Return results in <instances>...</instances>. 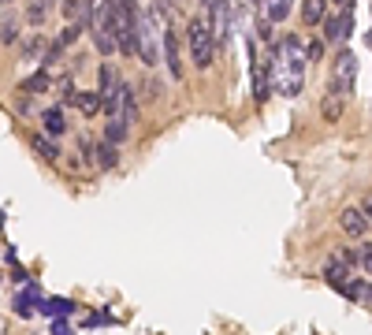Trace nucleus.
Listing matches in <instances>:
<instances>
[{
    "label": "nucleus",
    "mask_w": 372,
    "mask_h": 335,
    "mask_svg": "<svg viewBox=\"0 0 372 335\" xmlns=\"http://www.w3.org/2000/svg\"><path fill=\"white\" fill-rule=\"evenodd\" d=\"M320 56H324V41H320V38L305 41V60H313V63H316V60H320Z\"/></svg>",
    "instance_id": "25"
},
{
    "label": "nucleus",
    "mask_w": 372,
    "mask_h": 335,
    "mask_svg": "<svg viewBox=\"0 0 372 335\" xmlns=\"http://www.w3.org/2000/svg\"><path fill=\"white\" fill-rule=\"evenodd\" d=\"M79 149H82V160L97 157V149H93V134H79Z\"/></svg>",
    "instance_id": "26"
},
{
    "label": "nucleus",
    "mask_w": 372,
    "mask_h": 335,
    "mask_svg": "<svg viewBox=\"0 0 372 335\" xmlns=\"http://www.w3.org/2000/svg\"><path fill=\"white\" fill-rule=\"evenodd\" d=\"M97 168H116V160H119V146L116 142H108V138H101V142H97Z\"/></svg>",
    "instance_id": "17"
},
{
    "label": "nucleus",
    "mask_w": 372,
    "mask_h": 335,
    "mask_svg": "<svg viewBox=\"0 0 372 335\" xmlns=\"http://www.w3.org/2000/svg\"><path fill=\"white\" fill-rule=\"evenodd\" d=\"M41 120H45L49 138H60L63 131H68V123H63V108H45V112H41Z\"/></svg>",
    "instance_id": "20"
},
{
    "label": "nucleus",
    "mask_w": 372,
    "mask_h": 335,
    "mask_svg": "<svg viewBox=\"0 0 372 335\" xmlns=\"http://www.w3.org/2000/svg\"><path fill=\"white\" fill-rule=\"evenodd\" d=\"M369 224H372V220H369L361 209H343V212H339V228H343L350 239H365Z\"/></svg>",
    "instance_id": "8"
},
{
    "label": "nucleus",
    "mask_w": 372,
    "mask_h": 335,
    "mask_svg": "<svg viewBox=\"0 0 372 335\" xmlns=\"http://www.w3.org/2000/svg\"><path fill=\"white\" fill-rule=\"evenodd\" d=\"M127 131H130V120H119V116H108V123H104V138H108V142L123 146V142H127Z\"/></svg>",
    "instance_id": "19"
},
{
    "label": "nucleus",
    "mask_w": 372,
    "mask_h": 335,
    "mask_svg": "<svg viewBox=\"0 0 372 335\" xmlns=\"http://www.w3.org/2000/svg\"><path fill=\"white\" fill-rule=\"evenodd\" d=\"M34 149H38V153L45 157V160H56V157H60L56 142H52V138H45V134H38V138H34Z\"/></svg>",
    "instance_id": "23"
},
{
    "label": "nucleus",
    "mask_w": 372,
    "mask_h": 335,
    "mask_svg": "<svg viewBox=\"0 0 372 335\" xmlns=\"http://www.w3.org/2000/svg\"><path fill=\"white\" fill-rule=\"evenodd\" d=\"M343 101H346V93H339V90H332V93L320 101V116H324L327 123H335L339 116H343Z\"/></svg>",
    "instance_id": "16"
},
{
    "label": "nucleus",
    "mask_w": 372,
    "mask_h": 335,
    "mask_svg": "<svg viewBox=\"0 0 372 335\" xmlns=\"http://www.w3.org/2000/svg\"><path fill=\"white\" fill-rule=\"evenodd\" d=\"M86 324H90V328H97V324H116V317H112L108 309H101V313H93V317L86 320Z\"/></svg>",
    "instance_id": "27"
},
{
    "label": "nucleus",
    "mask_w": 372,
    "mask_h": 335,
    "mask_svg": "<svg viewBox=\"0 0 372 335\" xmlns=\"http://www.w3.org/2000/svg\"><path fill=\"white\" fill-rule=\"evenodd\" d=\"M324 279H327V283H332L335 290H343V287L350 283V268H346L343 261H335V257H332V261L324 265Z\"/></svg>",
    "instance_id": "15"
},
{
    "label": "nucleus",
    "mask_w": 372,
    "mask_h": 335,
    "mask_svg": "<svg viewBox=\"0 0 372 335\" xmlns=\"http://www.w3.org/2000/svg\"><path fill=\"white\" fill-rule=\"evenodd\" d=\"M339 295L350 302H361V306H372V279H350Z\"/></svg>",
    "instance_id": "11"
},
{
    "label": "nucleus",
    "mask_w": 372,
    "mask_h": 335,
    "mask_svg": "<svg viewBox=\"0 0 372 335\" xmlns=\"http://www.w3.org/2000/svg\"><path fill=\"white\" fill-rule=\"evenodd\" d=\"M8 4H12V0H4V8H8Z\"/></svg>",
    "instance_id": "34"
},
{
    "label": "nucleus",
    "mask_w": 372,
    "mask_h": 335,
    "mask_svg": "<svg viewBox=\"0 0 372 335\" xmlns=\"http://www.w3.org/2000/svg\"><path fill=\"white\" fill-rule=\"evenodd\" d=\"M290 4L294 0H261V8H265V23H283V19L290 15Z\"/></svg>",
    "instance_id": "14"
},
{
    "label": "nucleus",
    "mask_w": 372,
    "mask_h": 335,
    "mask_svg": "<svg viewBox=\"0 0 372 335\" xmlns=\"http://www.w3.org/2000/svg\"><path fill=\"white\" fill-rule=\"evenodd\" d=\"M164 60H168V75H171V79H183L179 41H175V30H171V26H168V34H164Z\"/></svg>",
    "instance_id": "10"
},
{
    "label": "nucleus",
    "mask_w": 372,
    "mask_h": 335,
    "mask_svg": "<svg viewBox=\"0 0 372 335\" xmlns=\"http://www.w3.org/2000/svg\"><path fill=\"white\" fill-rule=\"evenodd\" d=\"M354 79H357V56L343 45V52H339V60H335V82H332V90L350 93V90H354Z\"/></svg>",
    "instance_id": "6"
},
{
    "label": "nucleus",
    "mask_w": 372,
    "mask_h": 335,
    "mask_svg": "<svg viewBox=\"0 0 372 335\" xmlns=\"http://www.w3.org/2000/svg\"><path fill=\"white\" fill-rule=\"evenodd\" d=\"M186 45H190V60L194 68H209L216 56V30L209 19H190V30H186Z\"/></svg>",
    "instance_id": "2"
},
{
    "label": "nucleus",
    "mask_w": 372,
    "mask_h": 335,
    "mask_svg": "<svg viewBox=\"0 0 372 335\" xmlns=\"http://www.w3.org/2000/svg\"><path fill=\"white\" fill-rule=\"evenodd\" d=\"M15 38H19V23H15L12 12H4V23H0V41H4V49H12Z\"/></svg>",
    "instance_id": "22"
},
{
    "label": "nucleus",
    "mask_w": 372,
    "mask_h": 335,
    "mask_svg": "<svg viewBox=\"0 0 372 335\" xmlns=\"http://www.w3.org/2000/svg\"><path fill=\"white\" fill-rule=\"evenodd\" d=\"M361 268H365V272L372 276V242L365 246V250H361Z\"/></svg>",
    "instance_id": "29"
},
{
    "label": "nucleus",
    "mask_w": 372,
    "mask_h": 335,
    "mask_svg": "<svg viewBox=\"0 0 372 335\" xmlns=\"http://www.w3.org/2000/svg\"><path fill=\"white\" fill-rule=\"evenodd\" d=\"M127 79L119 75L112 63H101V71H97V93L104 97V112H112V108L119 104V93H123Z\"/></svg>",
    "instance_id": "4"
},
{
    "label": "nucleus",
    "mask_w": 372,
    "mask_h": 335,
    "mask_svg": "<svg viewBox=\"0 0 372 335\" xmlns=\"http://www.w3.org/2000/svg\"><path fill=\"white\" fill-rule=\"evenodd\" d=\"M327 19V0H302V23L305 26H324Z\"/></svg>",
    "instance_id": "12"
},
{
    "label": "nucleus",
    "mask_w": 372,
    "mask_h": 335,
    "mask_svg": "<svg viewBox=\"0 0 372 335\" xmlns=\"http://www.w3.org/2000/svg\"><path fill=\"white\" fill-rule=\"evenodd\" d=\"M350 34H354V8H346V12H335L324 19V38L332 41V45H346Z\"/></svg>",
    "instance_id": "5"
},
{
    "label": "nucleus",
    "mask_w": 372,
    "mask_h": 335,
    "mask_svg": "<svg viewBox=\"0 0 372 335\" xmlns=\"http://www.w3.org/2000/svg\"><path fill=\"white\" fill-rule=\"evenodd\" d=\"M41 313L52 317V320H68L75 313V302H68V298H45V302H41Z\"/></svg>",
    "instance_id": "13"
},
{
    "label": "nucleus",
    "mask_w": 372,
    "mask_h": 335,
    "mask_svg": "<svg viewBox=\"0 0 372 335\" xmlns=\"http://www.w3.org/2000/svg\"><path fill=\"white\" fill-rule=\"evenodd\" d=\"M205 4H209V8H212V4H216V0H205Z\"/></svg>",
    "instance_id": "33"
},
{
    "label": "nucleus",
    "mask_w": 372,
    "mask_h": 335,
    "mask_svg": "<svg viewBox=\"0 0 372 335\" xmlns=\"http://www.w3.org/2000/svg\"><path fill=\"white\" fill-rule=\"evenodd\" d=\"M41 302H45V298H41V290H38L34 283H23V290L15 295V313H19L23 320H30V317H34V306L41 309Z\"/></svg>",
    "instance_id": "9"
},
{
    "label": "nucleus",
    "mask_w": 372,
    "mask_h": 335,
    "mask_svg": "<svg viewBox=\"0 0 372 335\" xmlns=\"http://www.w3.org/2000/svg\"><path fill=\"white\" fill-rule=\"evenodd\" d=\"M335 4V12H346V8H354V0H332Z\"/></svg>",
    "instance_id": "31"
},
{
    "label": "nucleus",
    "mask_w": 372,
    "mask_h": 335,
    "mask_svg": "<svg viewBox=\"0 0 372 335\" xmlns=\"http://www.w3.org/2000/svg\"><path fill=\"white\" fill-rule=\"evenodd\" d=\"M361 212H365V216H369V220H372V194H369V198H365V201H361Z\"/></svg>",
    "instance_id": "32"
},
{
    "label": "nucleus",
    "mask_w": 372,
    "mask_h": 335,
    "mask_svg": "<svg viewBox=\"0 0 372 335\" xmlns=\"http://www.w3.org/2000/svg\"><path fill=\"white\" fill-rule=\"evenodd\" d=\"M49 86H52V75H49V68H41V71H34V75L23 82V90H26V93H45Z\"/></svg>",
    "instance_id": "21"
},
{
    "label": "nucleus",
    "mask_w": 372,
    "mask_h": 335,
    "mask_svg": "<svg viewBox=\"0 0 372 335\" xmlns=\"http://www.w3.org/2000/svg\"><path fill=\"white\" fill-rule=\"evenodd\" d=\"M45 8H49V0H30V12H26V19L34 26H41L45 23Z\"/></svg>",
    "instance_id": "24"
},
{
    "label": "nucleus",
    "mask_w": 372,
    "mask_h": 335,
    "mask_svg": "<svg viewBox=\"0 0 372 335\" xmlns=\"http://www.w3.org/2000/svg\"><path fill=\"white\" fill-rule=\"evenodd\" d=\"M52 335H71L68 320H52Z\"/></svg>",
    "instance_id": "30"
},
{
    "label": "nucleus",
    "mask_w": 372,
    "mask_h": 335,
    "mask_svg": "<svg viewBox=\"0 0 372 335\" xmlns=\"http://www.w3.org/2000/svg\"><path fill=\"white\" fill-rule=\"evenodd\" d=\"M249 90H254L257 101H268V93L276 90V86H272V60H254L249 63Z\"/></svg>",
    "instance_id": "7"
},
{
    "label": "nucleus",
    "mask_w": 372,
    "mask_h": 335,
    "mask_svg": "<svg viewBox=\"0 0 372 335\" xmlns=\"http://www.w3.org/2000/svg\"><path fill=\"white\" fill-rule=\"evenodd\" d=\"M71 101H75V108H79L82 116H97L104 108V97L101 93H75Z\"/></svg>",
    "instance_id": "18"
},
{
    "label": "nucleus",
    "mask_w": 372,
    "mask_h": 335,
    "mask_svg": "<svg viewBox=\"0 0 372 335\" xmlns=\"http://www.w3.org/2000/svg\"><path fill=\"white\" fill-rule=\"evenodd\" d=\"M45 49H49L45 41H41V38H34V41H30V45H26V56H30V60H38V56H41V52H45Z\"/></svg>",
    "instance_id": "28"
},
{
    "label": "nucleus",
    "mask_w": 372,
    "mask_h": 335,
    "mask_svg": "<svg viewBox=\"0 0 372 335\" xmlns=\"http://www.w3.org/2000/svg\"><path fill=\"white\" fill-rule=\"evenodd\" d=\"M272 86L283 97H298L305 86V45L294 34H283V41L272 49Z\"/></svg>",
    "instance_id": "1"
},
{
    "label": "nucleus",
    "mask_w": 372,
    "mask_h": 335,
    "mask_svg": "<svg viewBox=\"0 0 372 335\" xmlns=\"http://www.w3.org/2000/svg\"><path fill=\"white\" fill-rule=\"evenodd\" d=\"M90 34H93V45H97V52H101V56H112V52H119L116 26H112V0H93Z\"/></svg>",
    "instance_id": "3"
}]
</instances>
